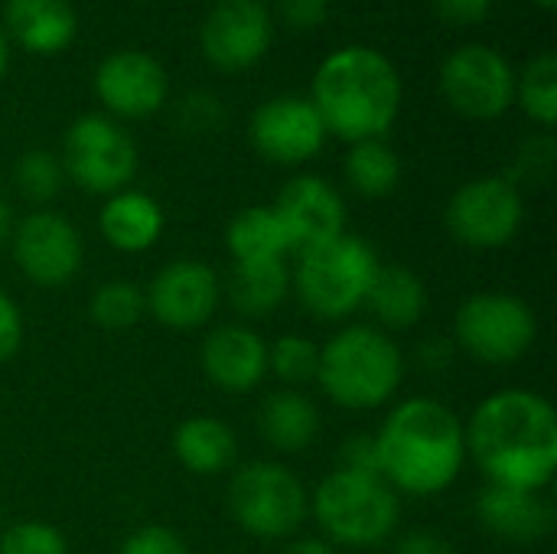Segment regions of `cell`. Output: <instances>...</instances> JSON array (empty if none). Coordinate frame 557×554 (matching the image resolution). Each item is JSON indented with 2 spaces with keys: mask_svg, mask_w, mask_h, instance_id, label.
<instances>
[{
  "mask_svg": "<svg viewBox=\"0 0 557 554\" xmlns=\"http://www.w3.org/2000/svg\"><path fill=\"white\" fill-rule=\"evenodd\" d=\"M467 454L496 487L542 493L557 470L555 408L529 389L493 392L470 418Z\"/></svg>",
  "mask_w": 557,
  "mask_h": 554,
  "instance_id": "obj_1",
  "label": "cell"
},
{
  "mask_svg": "<svg viewBox=\"0 0 557 554\" xmlns=\"http://www.w3.org/2000/svg\"><path fill=\"white\" fill-rule=\"evenodd\" d=\"M310 104L326 134L346 144L382 140L401 111V75L379 49L343 46L317 65Z\"/></svg>",
  "mask_w": 557,
  "mask_h": 554,
  "instance_id": "obj_2",
  "label": "cell"
},
{
  "mask_svg": "<svg viewBox=\"0 0 557 554\" xmlns=\"http://www.w3.org/2000/svg\"><path fill=\"white\" fill-rule=\"evenodd\" d=\"M379 470L392 490L411 496L444 493L467 460V431L460 418L431 398L401 402L375 434Z\"/></svg>",
  "mask_w": 557,
  "mask_h": 554,
  "instance_id": "obj_3",
  "label": "cell"
},
{
  "mask_svg": "<svg viewBox=\"0 0 557 554\" xmlns=\"http://www.w3.org/2000/svg\"><path fill=\"white\" fill-rule=\"evenodd\" d=\"M401 379V349L375 327H346L320 349L317 382L343 408H379L398 392Z\"/></svg>",
  "mask_w": 557,
  "mask_h": 554,
  "instance_id": "obj_4",
  "label": "cell"
},
{
  "mask_svg": "<svg viewBox=\"0 0 557 554\" xmlns=\"http://www.w3.org/2000/svg\"><path fill=\"white\" fill-rule=\"evenodd\" d=\"M320 529L349 549H372L398 529V490L385 477L333 470L310 496Z\"/></svg>",
  "mask_w": 557,
  "mask_h": 554,
  "instance_id": "obj_5",
  "label": "cell"
},
{
  "mask_svg": "<svg viewBox=\"0 0 557 554\" xmlns=\"http://www.w3.org/2000/svg\"><path fill=\"white\" fill-rule=\"evenodd\" d=\"M379 271V255L359 235L343 232L339 238L300 251L297 291L304 307L320 320H346L366 307L369 287Z\"/></svg>",
  "mask_w": 557,
  "mask_h": 554,
  "instance_id": "obj_6",
  "label": "cell"
},
{
  "mask_svg": "<svg viewBox=\"0 0 557 554\" xmlns=\"http://www.w3.org/2000/svg\"><path fill=\"white\" fill-rule=\"evenodd\" d=\"M232 519L255 539H287L310 516V496L294 470L271 460H255L232 477Z\"/></svg>",
  "mask_w": 557,
  "mask_h": 554,
  "instance_id": "obj_7",
  "label": "cell"
},
{
  "mask_svg": "<svg viewBox=\"0 0 557 554\" xmlns=\"http://www.w3.org/2000/svg\"><path fill=\"white\" fill-rule=\"evenodd\" d=\"M457 346L486 366H509L519 362L539 336V320L535 310L499 291L473 294L460 304L457 320H454Z\"/></svg>",
  "mask_w": 557,
  "mask_h": 554,
  "instance_id": "obj_8",
  "label": "cell"
},
{
  "mask_svg": "<svg viewBox=\"0 0 557 554\" xmlns=\"http://www.w3.org/2000/svg\"><path fill=\"white\" fill-rule=\"evenodd\" d=\"M62 173L85 193L114 196L137 173L131 134L108 114H82L62 140Z\"/></svg>",
  "mask_w": 557,
  "mask_h": 554,
  "instance_id": "obj_9",
  "label": "cell"
},
{
  "mask_svg": "<svg viewBox=\"0 0 557 554\" xmlns=\"http://www.w3.org/2000/svg\"><path fill=\"white\" fill-rule=\"evenodd\" d=\"M441 95L460 118L496 121L516 104V69L493 46H460L441 65Z\"/></svg>",
  "mask_w": 557,
  "mask_h": 554,
  "instance_id": "obj_10",
  "label": "cell"
},
{
  "mask_svg": "<svg viewBox=\"0 0 557 554\" xmlns=\"http://www.w3.org/2000/svg\"><path fill=\"white\" fill-rule=\"evenodd\" d=\"M525 202L509 176H480L463 183L447 202L450 235L476 251L509 245L522 229Z\"/></svg>",
  "mask_w": 557,
  "mask_h": 554,
  "instance_id": "obj_11",
  "label": "cell"
},
{
  "mask_svg": "<svg viewBox=\"0 0 557 554\" xmlns=\"http://www.w3.org/2000/svg\"><path fill=\"white\" fill-rule=\"evenodd\" d=\"M274 39L271 10L261 0H219L199 29L202 56L219 72H245L264 59Z\"/></svg>",
  "mask_w": 557,
  "mask_h": 554,
  "instance_id": "obj_12",
  "label": "cell"
},
{
  "mask_svg": "<svg viewBox=\"0 0 557 554\" xmlns=\"http://www.w3.org/2000/svg\"><path fill=\"white\" fill-rule=\"evenodd\" d=\"M95 95L111 118H150L166 104L170 78L160 59L140 49H121L98 62Z\"/></svg>",
  "mask_w": 557,
  "mask_h": 554,
  "instance_id": "obj_13",
  "label": "cell"
},
{
  "mask_svg": "<svg viewBox=\"0 0 557 554\" xmlns=\"http://www.w3.org/2000/svg\"><path fill=\"white\" fill-rule=\"evenodd\" d=\"M13 258L26 281L62 287L82 268V235L59 212H29L13 229Z\"/></svg>",
  "mask_w": 557,
  "mask_h": 554,
  "instance_id": "obj_14",
  "label": "cell"
},
{
  "mask_svg": "<svg viewBox=\"0 0 557 554\" xmlns=\"http://www.w3.org/2000/svg\"><path fill=\"white\" fill-rule=\"evenodd\" d=\"M326 127L310 98L277 95L258 104V111L251 114V144L264 160L277 167L307 163L320 153Z\"/></svg>",
  "mask_w": 557,
  "mask_h": 554,
  "instance_id": "obj_15",
  "label": "cell"
},
{
  "mask_svg": "<svg viewBox=\"0 0 557 554\" xmlns=\"http://www.w3.org/2000/svg\"><path fill=\"white\" fill-rule=\"evenodd\" d=\"M274 212L287 232L290 251H310L346 232V202L323 176H294L281 189Z\"/></svg>",
  "mask_w": 557,
  "mask_h": 554,
  "instance_id": "obj_16",
  "label": "cell"
},
{
  "mask_svg": "<svg viewBox=\"0 0 557 554\" xmlns=\"http://www.w3.org/2000/svg\"><path fill=\"white\" fill-rule=\"evenodd\" d=\"M144 297L157 323L170 330H196L212 320L222 287H219V274L209 264L183 258L166 264L153 278Z\"/></svg>",
  "mask_w": 557,
  "mask_h": 554,
  "instance_id": "obj_17",
  "label": "cell"
},
{
  "mask_svg": "<svg viewBox=\"0 0 557 554\" xmlns=\"http://www.w3.org/2000/svg\"><path fill=\"white\" fill-rule=\"evenodd\" d=\"M202 369L222 392H251L268 376V343L251 327H219L202 343Z\"/></svg>",
  "mask_w": 557,
  "mask_h": 554,
  "instance_id": "obj_18",
  "label": "cell"
},
{
  "mask_svg": "<svg viewBox=\"0 0 557 554\" xmlns=\"http://www.w3.org/2000/svg\"><path fill=\"white\" fill-rule=\"evenodd\" d=\"M476 516L493 535L509 542H539L555 529V509L535 490L490 483L476 503Z\"/></svg>",
  "mask_w": 557,
  "mask_h": 554,
  "instance_id": "obj_19",
  "label": "cell"
},
{
  "mask_svg": "<svg viewBox=\"0 0 557 554\" xmlns=\"http://www.w3.org/2000/svg\"><path fill=\"white\" fill-rule=\"evenodd\" d=\"M78 20L69 0H7L3 33L20 49L36 56L65 52L75 39Z\"/></svg>",
  "mask_w": 557,
  "mask_h": 554,
  "instance_id": "obj_20",
  "label": "cell"
},
{
  "mask_svg": "<svg viewBox=\"0 0 557 554\" xmlns=\"http://www.w3.org/2000/svg\"><path fill=\"white\" fill-rule=\"evenodd\" d=\"M101 235L108 238L111 248L117 251H147L160 242L163 235V209L153 196L137 193V189H121L108 196L98 216Z\"/></svg>",
  "mask_w": 557,
  "mask_h": 554,
  "instance_id": "obj_21",
  "label": "cell"
},
{
  "mask_svg": "<svg viewBox=\"0 0 557 554\" xmlns=\"http://www.w3.org/2000/svg\"><path fill=\"white\" fill-rule=\"evenodd\" d=\"M366 307L388 330H411L428 310V287L408 264H379Z\"/></svg>",
  "mask_w": 557,
  "mask_h": 554,
  "instance_id": "obj_22",
  "label": "cell"
},
{
  "mask_svg": "<svg viewBox=\"0 0 557 554\" xmlns=\"http://www.w3.org/2000/svg\"><path fill=\"white\" fill-rule=\"evenodd\" d=\"M258 428H261V438L274 451L300 454L320 434V411L297 389H284V392H274L271 398H264L261 415H258Z\"/></svg>",
  "mask_w": 557,
  "mask_h": 554,
  "instance_id": "obj_23",
  "label": "cell"
},
{
  "mask_svg": "<svg viewBox=\"0 0 557 554\" xmlns=\"http://www.w3.org/2000/svg\"><path fill=\"white\" fill-rule=\"evenodd\" d=\"M173 451H176V460L189 473L215 477V473L232 467L238 444H235V434L225 421H219L212 415H196L176 428Z\"/></svg>",
  "mask_w": 557,
  "mask_h": 554,
  "instance_id": "obj_24",
  "label": "cell"
},
{
  "mask_svg": "<svg viewBox=\"0 0 557 554\" xmlns=\"http://www.w3.org/2000/svg\"><path fill=\"white\" fill-rule=\"evenodd\" d=\"M228 255L235 264H255V261H284L290 251L287 232L274 212V206H248L242 209L228 232H225Z\"/></svg>",
  "mask_w": 557,
  "mask_h": 554,
  "instance_id": "obj_25",
  "label": "cell"
},
{
  "mask_svg": "<svg viewBox=\"0 0 557 554\" xmlns=\"http://www.w3.org/2000/svg\"><path fill=\"white\" fill-rule=\"evenodd\" d=\"M290 291V271L284 261L235 264L228 274V297L242 317H268L284 304Z\"/></svg>",
  "mask_w": 557,
  "mask_h": 554,
  "instance_id": "obj_26",
  "label": "cell"
},
{
  "mask_svg": "<svg viewBox=\"0 0 557 554\" xmlns=\"http://www.w3.org/2000/svg\"><path fill=\"white\" fill-rule=\"evenodd\" d=\"M343 173L359 196L382 199V196L395 193V186L401 180V160L385 140H359L349 147V153L343 160Z\"/></svg>",
  "mask_w": 557,
  "mask_h": 554,
  "instance_id": "obj_27",
  "label": "cell"
},
{
  "mask_svg": "<svg viewBox=\"0 0 557 554\" xmlns=\"http://www.w3.org/2000/svg\"><path fill=\"white\" fill-rule=\"evenodd\" d=\"M516 101L522 111L542 124L555 127L557 124V56L542 52L525 62V69L516 75Z\"/></svg>",
  "mask_w": 557,
  "mask_h": 554,
  "instance_id": "obj_28",
  "label": "cell"
},
{
  "mask_svg": "<svg viewBox=\"0 0 557 554\" xmlns=\"http://www.w3.org/2000/svg\"><path fill=\"white\" fill-rule=\"evenodd\" d=\"M147 310V297L134 281H104L88 304V313L104 330H127Z\"/></svg>",
  "mask_w": 557,
  "mask_h": 554,
  "instance_id": "obj_29",
  "label": "cell"
},
{
  "mask_svg": "<svg viewBox=\"0 0 557 554\" xmlns=\"http://www.w3.org/2000/svg\"><path fill=\"white\" fill-rule=\"evenodd\" d=\"M268 369L287 385L313 382L320 369V346L307 336L287 333L268 349Z\"/></svg>",
  "mask_w": 557,
  "mask_h": 554,
  "instance_id": "obj_30",
  "label": "cell"
},
{
  "mask_svg": "<svg viewBox=\"0 0 557 554\" xmlns=\"http://www.w3.org/2000/svg\"><path fill=\"white\" fill-rule=\"evenodd\" d=\"M62 163L55 153L49 150H26L16 160V186L26 199L33 202H49L55 199L59 186H62Z\"/></svg>",
  "mask_w": 557,
  "mask_h": 554,
  "instance_id": "obj_31",
  "label": "cell"
},
{
  "mask_svg": "<svg viewBox=\"0 0 557 554\" xmlns=\"http://www.w3.org/2000/svg\"><path fill=\"white\" fill-rule=\"evenodd\" d=\"M0 554H69V542L55 526L26 519L0 535Z\"/></svg>",
  "mask_w": 557,
  "mask_h": 554,
  "instance_id": "obj_32",
  "label": "cell"
},
{
  "mask_svg": "<svg viewBox=\"0 0 557 554\" xmlns=\"http://www.w3.org/2000/svg\"><path fill=\"white\" fill-rule=\"evenodd\" d=\"M117 554H189L186 542L166 526H140L131 532Z\"/></svg>",
  "mask_w": 557,
  "mask_h": 554,
  "instance_id": "obj_33",
  "label": "cell"
},
{
  "mask_svg": "<svg viewBox=\"0 0 557 554\" xmlns=\"http://www.w3.org/2000/svg\"><path fill=\"white\" fill-rule=\"evenodd\" d=\"M339 470H352V473H375L379 470V447H375V434H356L343 444L339 451Z\"/></svg>",
  "mask_w": 557,
  "mask_h": 554,
  "instance_id": "obj_34",
  "label": "cell"
},
{
  "mask_svg": "<svg viewBox=\"0 0 557 554\" xmlns=\"http://www.w3.org/2000/svg\"><path fill=\"white\" fill-rule=\"evenodd\" d=\"M552 163H555V144H552V137H539L522 147L516 173L525 180H545L552 173Z\"/></svg>",
  "mask_w": 557,
  "mask_h": 554,
  "instance_id": "obj_35",
  "label": "cell"
},
{
  "mask_svg": "<svg viewBox=\"0 0 557 554\" xmlns=\"http://www.w3.org/2000/svg\"><path fill=\"white\" fill-rule=\"evenodd\" d=\"M437 16L450 26H476L490 16L493 0H431Z\"/></svg>",
  "mask_w": 557,
  "mask_h": 554,
  "instance_id": "obj_36",
  "label": "cell"
},
{
  "mask_svg": "<svg viewBox=\"0 0 557 554\" xmlns=\"http://www.w3.org/2000/svg\"><path fill=\"white\" fill-rule=\"evenodd\" d=\"M23 343V317L20 307L0 291V362H7Z\"/></svg>",
  "mask_w": 557,
  "mask_h": 554,
  "instance_id": "obj_37",
  "label": "cell"
},
{
  "mask_svg": "<svg viewBox=\"0 0 557 554\" xmlns=\"http://www.w3.org/2000/svg\"><path fill=\"white\" fill-rule=\"evenodd\" d=\"M281 16L297 29H313L326 23L330 0H281Z\"/></svg>",
  "mask_w": 557,
  "mask_h": 554,
  "instance_id": "obj_38",
  "label": "cell"
},
{
  "mask_svg": "<svg viewBox=\"0 0 557 554\" xmlns=\"http://www.w3.org/2000/svg\"><path fill=\"white\" fill-rule=\"evenodd\" d=\"M395 554H457V549L437 532H408L398 539Z\"/></svg>",
  "mask_w": 557,
  "mask_h": 554,
  "instance_id": "obj_39",
  "label": "cell"
},
{
  "mask_svg": "<svg viewBox=\"0 0 557 554\" xmlns=\"http://www.w3.org/2000/svg\"><path fill=\"white\" fill-rule=\"evenodd\" d=\"M281 554H336L330 542H320V539H300V542H290Z\"/></svg>",
  "mask_w": 557,
  "mask_h": 554,
  "instance_id": "obj_40",
  "label": "cell"
},
{
  "mask_svg": "<svg viewBox=\"0 0 557 554\" xmlns=\"http://www.w3.org/2000/svg\"><path fill=\"white\" fill-rule=\"evenodd\" d=\"M10 232H13V216H10V206H7V202L0 199V248L7 245Z\"/></svg>",
  "mask_w": 557,
  "mask_h": 554,
  "instance_id": "obj_41",
  "label": "cell"
},
{
  "mask_svg": "<svg viewBox=\"0 0 557 554\" xmlns=\"http://www.w3.org/2000/svg\"><path fill=\"white\" fill-rule=\"evenodd\" d=\"M7 69H10V39H7V33L0 26V78L7 75Z\"/></svg>",
  "mask_w": 557,
  "mask_h": 554,
  "instance_id": "obj_42",
  "label": "cell"
},
{
  "mask_svg": "<svg viewBox=\"0 0 557 554\" xmlns=\"http://www.w3.org/2000/svg\"><path fill=\"white\" fill-rule=\"evenodd\" d=\"M535 3H539L542 10H555L557 7V0H535Z\"/></svg>",
  "mask_w": 557,
  "mask_h": 554,
  "instance_id": "obj_43",
  "label": "cell"
}]
</instances>
